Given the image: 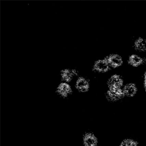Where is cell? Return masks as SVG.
I'll return each mask as SVG.
<instances>
[{
  "label": "cell",
  "mask_w": 146,
  "mask_h": 146,
  "mask_svg": "<svg viewBox=\"0 0 146 146\" xmlns=\"http://www.w3.org/2000/svg\"><path fill=\"white\" fill-rule=\"evenodd\" d=\"M81 74L78 68L75 67H65L60 70L58 78L60 82L72 84L75 79Z\"/></svg>",
  "instance_id": "6da1fadb"
},
{
  "label": "cell",
  "mask_w": 146,
  "mask_h": 146,
  "mask_svg": "<svg viewBox=\"0 0 146 146\" xmlns=\"http://www.w3.org/2000/svg\"><path fill=\"white\" fill-rule=\"evenodd\" d=\"M74 90L80 93H87L91 88V81L87 76L80 74L72 83Z\"/></svg>",
  "instance_id": "7a4b0ae2"
},
{
  "label": "cell",
  "mask_w": 146,
  "mask_h": 146,
  "mask_svg": "<svg viewBox=\"0 0 146 146\" xmlns=\"http://www.w3.org/2000/svg\"><path fill=\"white\" fill-rule=\"evenodd\" d=\"M72 84L60 81L55 88V93L61 98H66L71 96L74 91Z\"/></svg>",
  "instance_id": "3957f363"
},
{
  "label": "cell",
  "mask_w": 146,
  "mask_h": 146,
  "mask_svg": "<svg viewBox=\"0 0 146 146\" xmlns=\"http://www.w3.org/2000/svg\"><path fill=\"white\" fill-rule=\"evenodd\" d=\"M106 99L108 102L115 104L121 101L124 98L123 88H108L105 95Z\"/></svg>",
  "instance_id": "277c9868"
},
{
  "label": "cell",
  "mask_w": 146,
  "mask_h": 146,
  "mask_svg": "<svg viewBox=\"0 0 146 146\" xmlns=\"http://www.w3.org/2000/svg\"><path fill=\"white\" fill-rule=\"evenodd\" d=\"M110 66L106 59L96 60L92 64L91 70L95 73H105L109 70Z\"/></svg>",
  "instance_id": "5b68a950"
},
{
  "label": "cell",
  "mask_w": 146,
  "mask_h": 146,
  "mask_svg": "<svg viewBox=\"0 0 146 146\" xmlns=\"http://www.w3.org/2000/svg\"><path fill=\"white\" fill-rule=\"evenodd\" d=\"M140 142L138 139L131 136H126L120 139L117 146H140Z\"/></svg>",
  "instance_id": "8992f818"
},
{
  "label": "cell",
  "mask_w": 146,
  "mask_h": 146,
  "mask_svg": "<svg viewBox=\"0 0 146 146\" xmlns=\"http://www.w3.org/2000/svg\"><path fill=\"white\" fill-rule=\"evenodd\" d=\"M123 82L119 76L114 75L111 76L108 82V86L109 89L123 88Z\"/></svg>",
  "instance_id": "52a82bcc"
},
{
  "label": "cell",
  "mask_w": 146,
  "mask_h": 146,
  "mask_svg": "<svg viewBox=\"0 0 146 146\" xmlns=\"http://www.w3.org/2000/svg\"><path fill=\"white\" fill-rule=\"evenodd\" d=\"M123 91L125 98H132L136 95L137 88L133 83H128L123 87Z\"/></svg>",
  "instance_id": "ba28073f"
},
{
  "label": "cell",
  "mask_w": 146,
  "mask_h": 146,
  "mask_svg": "<svg viewBox=\"0 0 146 146\" xmlns=\"http://www.w3.org/2000/svg\"><path fill=\"white\" fill-rule=\"evenodd\" d=\"M83 142L85 146H100L98 137L92 132H88L84 135Z\"/></svg>",
  "instance_id": "9c48e42d"
},
{
  "label": "cell",
  "mask_w": 146,
  "mask_h": 146,
  "mask_svg": "<svg viewBox=\"0 0 146 146\" xmlns=\"http://www.w3.org/2000/svg\"><path fill=\"white\" fill-rule=\"evenodd\" d=\"M110 66L113 68H117L121 66L123 63V60L120 55L113 54L109 56L106 59Z\"/></svg>",
  "instance_id": "30bf717a"
},
{
  "label": "cell",
  "mask_w": 146,
  "mask_h": 146,
  "mask_svg": "<svg viewBox=\"0 0 146 146\" xmlns=\"http://www.w3.org/2000/svg\"><path fill=\"white\" fill-rule=\"evenodd\" d=\"M129 63L131 65L134 67H137L141 65L144 62V59L140 55L137 54H132L129 57Z\"/></svg>",
  "instance_id": "8fae6325"
},
{
  "label": "cell",
  "mask_w": 146,
  "mask_h": 146,
  "mask_svg": "<svg viewBox=\"0 0 146 146\" xmlns=\"http://www.w3.org/2000/svg\"><path fill=\"white\" fill-rule=\"evenodd\" d=\"M135 47L137 51L141 52H146V40L140 38L135 42Z\"/></svg>",
  "instance_id": "7c38bea8"
},
{
  "label": "cell",
  "mask_w": 146,
  "mask_h": 146,
  "mask_svg": "<svg viewBox=\"0 0 146 146\" xmlns=\"http://www.w3.org/2000/svg\"><path fill=\"white\" fill-rule=\"evenodd\" d=\"M101 146V145H100V146Z\"/></svg>",
  "instance_id": "4fadbf2b"
}]
</instances>
